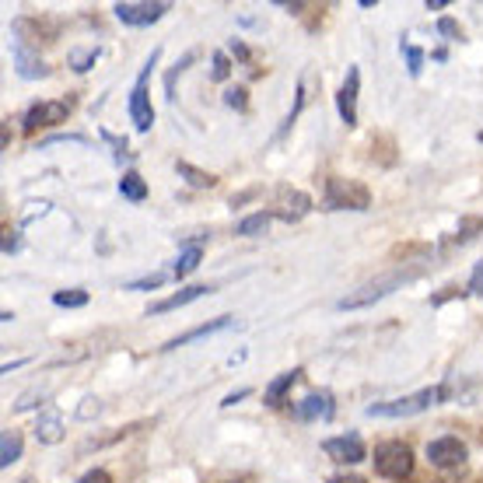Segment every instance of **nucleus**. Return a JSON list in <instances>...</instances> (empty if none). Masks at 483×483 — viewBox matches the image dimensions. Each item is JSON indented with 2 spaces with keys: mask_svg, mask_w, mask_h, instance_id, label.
<instances>
[{
  "mask_svg": "<svg viewBox=\"0 0 483 483\" xmlns=\"http://www.w3.org/2000/svg\"><path fill=\"white\" fill-rule=\"evenodd\" d=\"M371 462H375V473H378V477H386V480H393V483H402L413 477V452H410L406 442L375 445Z\"/></svg>",
  "mask_w": 483,
  "mask_h": 483,
  "instance_id": "nucleus-1",
  "label": "nucleus"
},
{
  "mask_svg": "<svg viewBox=\"0 0 483 483\" xmlns=\"http://www.w3.org/2000/svg\"><path fill=\"white\" fill-rule=\"evenodd\" d=\"M417 277V270H400V274H389V277H378V281L364 284L358 287L354 294H347V298H340L336 301V309L340 312H354V309H368V305H375V301H382V298H389L396 287L402 284H410Z\"/></svg>",
  "mask_w": 483,
  "mask_h": 483,
  "instance_id": "nucleus-2",
  "label": "nucleus"
},
{
  "mask_svg": "<svg viewBox=\"0 0 483 483\" xmlns=\"http://www.w3.org/2000/svg\"><path fill=\"white\" fill-rule=\"evenodd\" d=\"M322 203H326V210H368L371 207V193H368V186L358 182V179L329 175Z\"/></svg>",
  "mask_w": 483,
  "mask_h": 483,
  "instance_id": "nucleus-3",
  "label": "nucleus"
},
{
  "mask_svg": "<svg viewBox=\"0 0 483 483\" xmlns=\"http://www.w3.org/2000/svg\"><path fill=\"white\" fill-rule=\"evenodd\" d=\"M438 402H445V389L442 386H431V389H420V393L402 396V400L371 402L368 406V417H413V413H424V410H431Z\"/></svg>",
  "mask_w": 483,
  "mask_h": 483,
  "instance_id": "nucleus-4",
  "label": "nucleus"
},
{
  "mask_svg": "<svg viewBox=\"0 0 483 483\" xmlns=\"http://www.w3.org/2000/svg\"><path fill=\"white\" fill-rule=\"evenodd\" d=\"M158 56H161V49H151V56H148L140 78L133 80V91H130V120H133V126H137L140 133H148V130L155 126V109H151V95H148V78H151Z\"/></svg>",
  "mask_w": 483,
  "mask_h": 483,
  "instance_id": "nucleus-5",
  "label": "nucleus"
},
{
  "mask_svg": "<svg viewBox=\"0 0 483 483\" xmlns=\"http://www.w3.org/2000/svg\"><path fill=\"white\" fill-rule=\"evenodd\" d=\"M116 18L123 25H133V29H144V25H155L165 11H172L168 0H123L113 7Z\"/></svg>",
  "mask_w": 483,
  "mask_h": 483,
  "instance_id": "nucleus-6",
  "label": "nucleus"
},
{
  "mask_svg": "<svg viewBox=\"0 0 483 483\" xmlns=\"http://www.w3.org/2000/svg\"><path fill=\"white\" fill-rule=\"evenodd\" d=\"M466 455H470L466 445L459 438H452V435H442V438L428 442V462L438 466V470H459L466 462Z\"/></svg>",
  "mask_w": 483,
  "mask_h": 483,
  "instance_id": "nucleus-7",
  "label": "nucleus"
},
{
  "mask_svg": "<svg viewBox=\"0 0 483 483\" xmlns=\"http://www.w3.org/2000/svg\"><path fill=\"white\" fill-rule=\"evenodd\" d=\"M322 452L333 459V462H340V466H358L368 459V452H364V442L358 435H340V438H326L322 442Z\"/></svg>",
  "mask_w": 483,
  "mask_h": 483,
  "instance_id": "nucleus-8",
  "label": "nucleus"
},
{
  "mask_svg": "<svg viewBox=\"0 0 483 483\" xmlns=\"http://www.w3.org/2000/svg\"><path fill=\"white\" fill-rule=\"evenodd\" d=\"M71 116V102L67 98H56V102H36L29 113H25V130H39V126H56V123H67Z\"/></svg>",
  "mask_w": 483,
  "mask_h": 483,
  "instance_id": "nucleus-9",
  "label": "nucleus"
},
{
  "mask_svg": "<svg viewBox=\"0 0 483 483\" xmlns=\"http://www.w3.org/2000/svg\"><path fill=\"white\" fill-rule=\"evenodd\" d=\"M358 91H361V71L358 67H347V78H343L340 95H336L340 120L347 123V126H358Z\"/></svg>",
  "mask_w": 483,
  "mask_h": 483,
  "instance_id": "nucleus-10",
  "label": "nucleus"
},
{
  "mask_svg": "<svg viewBox=\"0 0 483 483\" xmlns=\"http://www.w3.org/2000/svg\"><path fill=\"white\" fill-rule=\"evenodd\" d=\"M333 413H336V402H333V393H326V389L309 393L305 400L294 402V417L298 420H329Z\"/></svg>",
  "mask_w": 483,
  "mask_h": 483,
  "instance_id": "nucleus-11",
  "label": "nucleus"
},
{
  "mask_svg": "<svg viewBox=\"0 0 483 483\" xmlns=\"http://www.w3.org/2000/svg\"><path fill=\"white\" fill-rule=\"evenodd\" d=\"M235 319L232 316H221V319H210V322H200V326H193V329H186V333H179V336H172L161 351H179V347H186V343H193V340H203V336H210V333H225V329H232Z\"/></svg>",
  "mask_w": 483,
  "mask_h": 483,
  "instance_id": "nucleus-12",
  "label": "nucleus"
},
{
  "mask_svg": "<svg viewBox=\"0 0 483 483\" xmlns=\"http://www.w3.org/2000/svg\"><path fill=\"white\" fill-rule=\"evenodd\" d=\"M11 53H14V71H18V78L25 80H39V78H49V67L39 60V53H32L29 46H21V42H11Z\"/></svg>",
  "mask_w": 483,
  "mask_h": 483,
  "instance_id": "nucleus-13",
  "label": "nucleus"
},
{
  "mask_svg": "<svg viewBox=\"0 0 483 483\" xmlns=\"http://www.w3.org/2000/svg\"><path fill=\"white\" fill-rule=\"evenodd\" d=\"M214 287H207V284H193V287H182V291H175L172 298H165V301H155L151 309H148V316H161V312H172V309H182V305H190V301H197L203 294H210Z\"/></svg>",
  "mask_w": 483,
  "mask_h": 483,
  "instance_id": "nucleus-14",
  "label": "nucleus"
},
{
  "mask_svg": "<svg viewBox=\"0 0 483 483\" xmlns=\"http://www.w3.org/2000/svg\"><path fill=\"white\" fill-rule=\"evenodd\" d=\"M301 378V368H291V371H281L267 389H263V402L267 406H281L287 400V393H291V386Z\"/></svg>",
  "mask_w": 483,
  "mask_h": 483,
  "instance_id": "nucleus-15",
  "label": "nucleus"
},
{
  "mask_svg": "<svg viewBox=\"0 0 483 483\" xmlns=\"http://www.w3.org/2000/svg\"><path fill=\"white\" fill-rule=\"evenodd\" d=\"M36 438L42 445H60L64 442V420H60V413L56 410H49V413H42L39 424H36Z\"/></svg>",
  "mask_w": 483,
  "mask_h": 483,
  "instance_id": "nucleus-16",
  "label": "nucleus"
},
{
  "mask_svg": "<svg viewBox=\"0 0 483 483\" xmlns=\"http://www.w3.org/2000/svg\"><path fill=\"white\" fill-rule=\"evenodd\" d=\"M120 193H123V200H130V203H144L148 200V182L137 175V172H123V179H120Z\"/></svg>",
  "mask_w": 483,
  "mask_h": 483,
  "instance_id": "nucleus-17",
  "label": "nucleus"
},
{
  "mask_svg": "<svg viewBox=\"0 0 483 483\" xmlns=\"http://www.w3.org/2000/svg\"><path fill=\"white\" fill-rule=\"evenodd\" d=\"M21 459V435L18 431H4L0 435V466L11 470Z\"/></svg>",
  "mask_w": 483,
  "mask_h": 483,
  "instance_id": "nucleus-18",
  "label": "nucleus"
},
{
  "mask_svg": "<svg viewBox=\"0 0 483 483\" xmlns=\"http://www.w3.org/2000/svg\"><path fill=\"white\" fill-rule=\"evenodd\" d=\"M270 221H274V214H270V210H256V214H249V217H242L239 221V235L256 239V235H263V232L270 228Z\"/></svg>",
  "mask_w": 483,
  "mask_h": 483,
  "instance_id": "nucleus-19",
  "label": "nucleus"
},
{
  "mask_svg": "<svg viewBox=\"0 0 483 483\" xmlns=\"http://www.w3.org/2000/svg\"><path fill=\"white\" fill-rule=\"evenodd\" d=\"M175 168H179V175H182V179H186L190 186H197V190H210V186L217 182V175L203 172V168H197V165H190V161H179Z\"/></svg>",
  "mask_w": 483,
  "mask_h": 483,
  "instance_id": "nucleus-20",
  "label": "nucleus"
},
{
  "mask_svg": "<svg viewBox=\"0 0 483 483\" xmlns=\"http://www.w3.org/2000/svg\"><path fill=\"white\" fill-rule=\"evenodd\" d=\"M200 259H203V252L197 249V245H190V249H186V252H182V256L175 259V267H172V277H175V281L190 277V274H193V270L200 267Z\"/></svg>",
  "mask_w": 483,
  "mask_h": 483,
  "instance_id": "nucleus-21",
  "label": "nucleus"
},
{
  "mask_svg": "<svg viewBox=\"0 0 483 483\" xmlns=\"http://www.w3.org/2000/svg\"><path fill=\"white\" fill-rule=\"evenodd\" d=\"M477 235H483V214L480 217H466V221H459V232L448 239V245H466V242H473Z\"/></svg>",
  "mask_w": 483,
  "mask_h": 483,
  "instance_id": "nucleus-22",
  "label": "nucleus"
},
{
  "mask_svg": "<svg viewBox=\"0 0 483 483\" xmlns=\"http://www.w3.org/2000/svg\"><path fill=\"white\" fill-rule=\"evenodd\" d=\"M98 56H102V49H98V46H91V49H71V53H67V64H71L78 74H84V71H91V67H95V60H98Z\"/></svg>",
  "mask_w": 483,
  "mask_h": 483,
  "instance_id": "nucleus-23",
  "label": "nucleus"
},
{
  "mask_svg": "<svg viewBox=\"0 0 483 483\" xmlns=\"http://www.w3.org/2000/svg\"><path fill=\"white\" fill-rule=\"evenodd\" d=\"M53 305H60V309H80V305H88V291H84V287L56 291V294H53Z\"/></svg>",
  "mask_w": 483,
  "mask_h": 483,
  "instance_id": "nucleus-24",
  "label": "nucleus"
},
{
  "mask_svg": "<svg viewBox=\"0 0 483 483\" xmlns=\"http://www.w3.org/2000/svg\"><path fill=\"white\" fill-rule=\"evenodd\" d=\"M400 49L406 53V67H410V78H417L424 71V49L420 46H410V42H400Z\"/></svg>",
  "mask_w": 483,
  "mask_h": 483,
  "instance_id": "nucleus-25",
  "label": "nucleus"
},
{
  "mask_svg": "<svg viewBox=\"0 0 483 483\" xmlns=\"http://www.w3.org/2000/svg\"><path fill=\"white\" fill-rule=\"evenodd\" d=\"M172 274H151V277H140V281H130V284H123L126 291H158L161 284L168 281Z\"/></svg>",
  "mask_w": 483,
  "mask_h": 483,
  "instance_id": "nucleus-26",
  "label": "nucleus"
},
{
  "mask_svg": "<svg viewBox=\"0 0 483 483\" xmlns=\"http://www.w3.org/2000/svg\"><path fill=\"white\" fill-rule=\"evenodd\" d=\"M225 106L245 113V109H249V91H245V88H228V91H225Z\"/></svg>",
  "mask_w": 483,
  "mask_h": 483,
  "instance_id": "nucleus-27",
  "label": "nucleus"
},
{
  "mask_svg": "<svg viewBox=\"0 0 483 483\" xmlns=\"http://www.w3.org/2000/svg\"><path fill=\"white\" fill-rule=\"evenodd\" d=\"M190 64H193V53H186V56H182V60L175 64V71H172V74L165 78V91H168V98H175V78H179V74H182V71H186Z\"/></svg>",
  "mask_w": 483,
  "mask_h": 483,
  "instance_id": "nucleus-28",
  "label": "nucleus"
},
{
  "mask_svg": "<svg viewBox=\"0 0 483 483\" xmlns=\"http://www.w3.org/2000/svg\"><path fill=\"white\" fill-rule=\"evenodd\" d=\"M210 74H214V80H225L232 74V64H228L225 53H214V71H210Z\"/></svg>",
  "mask_w": 483,
  "mask_h": 483,
  "instance_id": "nucleus-29",
  "label": "nucleus"
},
{
  "mask_svg": "<svg viewBox=\"0 0 483 483\" xmlns=\"http://www.w3.org/2000/svg\"><path fill=\"white\" fill-rule=\"evenodd\" d=\"M102 137L113 144V151H116V161H130V151H126V140H120L116 133H109V130H102Z\"/></svg>",
  "mask_w": 483,
  "mask_h": 483,
  "instance_id": "nucleus-30",
  "label": "nucleus"
},
{
  "mask_svg": "<svg viewBox=\"0 0 483 483\" xmlns=\"http://www.w3.org/2000/svg\"><path fill=\"white\" fill-rule=\"evenodd\" d=\"M438 32L448 36V39H462V29H459L452 18H442V21H438Z\"/></svg>",
  "mask_w": 483,
  "mask_h": 483,
  "instance_id": "nucleus-31",
  "label": "nucleus"
},
{
  "mask_svg": "<svg viewBox=\"0 0 483 483\" xmlns=\"http://www.w3.org/2000/svg\"><path fill=\"white\" fill-rule=\"evenodd\" d=\"M78 483H113V477H109L106 470H88V473H84Z\"/></svg>",
  "mask_w": 483,
  "mask_h": 483,
  "instance_id": "nucleus-32",
  "label": "nucleus"
},
{
  "mask_svg": "<svg viewBox=\"0 0 483 483\" xmlns=\"http://www.w3.org/2000/svg\"><path fill=\"white\" fill-rule=\"evenodd\" d=\"M98 410H102V406H98V400H84V406L78 410V417H80V420H91V417H98Z\"/></svg>",
  "mask_w": 483,
  "mask_h": 483,
  "instance_id": "nucleus-33",
  "label": "nucleus"
},
{
  "mask_svg": "<svg viewBox=\"0 0 483 483\" xmlns=\"http://www.w3.org/2000/svg\"><path fill=\"white\" fill-rule=\"evenodd\" d=\"M470 294H483V263H477V270L470 277Z\"/></svg>",
  "mask_w": 483,
  "mask_h": 483,
  "instance_id": "nucleus-34",
  "label": "nucleus"
},
{
  "mask_svg": "<svg viewBox=\"0 0 483 483\" xmlns=\"http://www.w3.org/2000/svg\"><path fill=\"white\" fill-rule=\"evenodd\" d=\"M329 483H364V477H354V473H340V477H329Z\"/></svg>",
  "mask_w": 483,
  "mask_h": 483,
  "instance_id": "nucleus-35",
  "label": "nucleus"
},
{
  "mask_svg": "<svg viewBox=\"0 0 483 483\" xmlns=\"http://www.w3.org/2000/svg\"><path fill=\"white\" fill-rule=\"evenodd\" d=\"M245 396H249V389H239V393H232V396H225V402H221V406H235V402L245 400Z\"/></svg>",
  "mask_w": 483,
  "mask_h": 483,
  "instance_id": "nucleus-36",
  "label": "nucleus"
},
{
  "mask_svg": "<svg viewBox=\"0 0 483 483\" xmlns=\"http://www.w3.org/2000/svg\"><path fill=\"white\" fill-rule=\"evenodd\" d=\"M232 53H235V56H239V60H249V49H245V46H242L239 39L232 42Z\"/></svg>",
  "mask_w": 483,
  "mask_h": 483,
  "instance_id": "nucleus-37",
  "label": "nucleus"
},
{
  "mask_svg": "<svg viewBox=\"0 0 483 483\" xmlns=\"http://www.w3.org/2000/svg\"><path fill=\"white\" fill-rule=\"evenodd\" d=\"M4 252H7V256H11V252H18V239H14V235H7V239H4Z\"/></svg>",
  "mask_w": 483,
  "mask_h": 483,
  "instance_id": "nucleus-38",
  "label": "nucleus"
},
{
  "mask_svg": "<svg viewBox=\"0 0 483 483\" xmlns=\"http://www.w3.org/2000/svg\"><path fill=\"white\" fill-rule=\"evenodd\" d=\"M442 7H448V0H428V11H442Z\"/></svg>",
  "mask_w": 483,
  "mask_h": 483,
  "instance_id": "nucleus-39",
  "label": "nucleus"
},
{
  "mask_svg": "<svg viewBox=\"0 0 483 483\" xmlns=\"http://www.w3.org/2000/svg\"><path fill=\"white\" fill-rule=\"evenodd\" d=\"M477 140H480V144H483V130H480V133H477Z\"/></svg>",
  "mask_w": 483,
  "mask_h": 483,
  "instance_id": "nucleus-40",
  "label": "nucleus"
}]
</instances>
